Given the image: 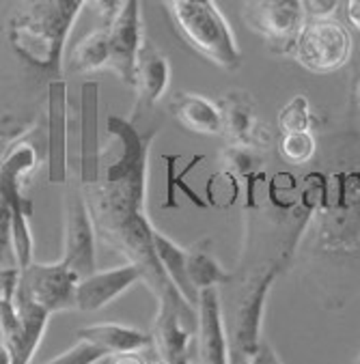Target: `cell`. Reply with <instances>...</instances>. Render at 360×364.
I'll return each instance as SVG.
<instances>
[{"mask_svg": "<svg viewBox=\"0 0 360 364\" xmlns=\"http://www.w3.org/2000/svg\"><path fill=\"white\" fill-rule=\"evenodd\" d=\"M106 132L115 140L110 160L93 186H83L95 231L125 261L145 269V284L160 294L173 280L156 257V227L147 215V162L156 132L140 134L132 121L117 114L106 119Z\"/></svg>", "mask_w": 360, "mask_h": 364, "instance_id": "1", "label": "cell"}, {"mask_svg": "<svg viewBox=\"0 0 360 364\" xmlns=\"http://www.w3.org/2000/svg\"><path fill=\"white\" fill-rule=\"evenodd\" d=\"M85 0H26V7L7 22L14 52L31 67L60 76L63 52Z\"/></svg>", "mask_w": 360, "mask_h": 364, "instance_id": "2", "label": "cell"}, {"mask_svg": "<svg viewBox=\"0 0 360 364\" xmlns=\"http://www.w3.org/2000/svg\"><path fill=\"white\" fill-rule=\"evenodd\" d=\"M166 16L181 39L216 67L235 71L242 50L216 0H162Z\"/></svg>", "mask_w": 360, "mask_h": 364, "instance_id": "3", "label": "cell"}, {"mask_svg": "<svg viewBox=\"0 0 360 364\" xmlns=\"http://www.w3.org/2000/svg\"><path fill=\"white\" fill-rule=\"evenodd\" d=\"M317 244L328 255L360 252V171H337L326 177L315 209Z\"/></svg>", "mask_w": 360, "mask_h": 364, "instance_id": "4", "label": "cell"}, {"mask_svg": "<svg viewBox=\"0 0 360 364\" xmlns=\"http://www.w3.org/2000/svg\"><path fill=\"white\" fill-rule=\"evenodd\" d=\"M39 166V149L37 144L24 136L14 140L7 151L0 158V198L11 209V227H14V246L20 269L33 263V203L26 198L24 188L33 173Z\"/></svg>", "mask_w": 360, "mask_h": 364, "instance_id": "5", "label": "cell"}, {"mask_svg": "<svg viewBox=\"0 0 360 364\" xmlns=\"http://www.w3.org/2000/svg\"><path fill=\"white\" fill-rule=\"evenodd\" d=\"M156 298L158 311L154 317L152 338L158 355L169 364H190V349L198 321L196 306L181 296L175 284L156 294Z\"/></svg>", "mask_w": 360, "mask_h": 364, "instance_id": "6", "label": "cell"}, {"mask_svg": "<svg viewBox=\"0 0 360 364\" xmlns=\"http://www.w3.org/2000/svg\"><path fill=\"white\" fill-rule=\"evenodd\" d=\"M244 22L276 54H294L309 22L305 0H244Z\"/></svg>", "mask_w": 360, "mask_h": 364, "instance_id": "7", "label": "cell"}, {"mask_svg": "<svg viewBox=\"0 0 360 364\" xmlns=\"http://www.w3.org/2000/svg\"><path fill=\"white\" fill-rule=\"evenodd\" d=\"M97 231L85 196V190L69 186L63 194V257L60 261L76 272L78 278H87L97 272Z\"/></svg>", "mask_w": 360, "mask_h": 364, "instance_id": "8", "label": "cell"}, {"mask_svg": "<svg viewBox=\"0 0 360 364\" xmlns=\"http://www.w3.org/2000/svg\"><path fill=\"white\" fill-rule=\"evenodd\" d=\"M78 282V274L71 272L60 259L54 263L33 261L20 269V282L14 300L35 304L50 315L74 311Z\"/></svg>", "mask_w": 360, "mask_h": 364, "instance_id": "9", "label": "cell"}, {"mask_svg": "<svg viewBox=\"0 0 360 364\" xmlns=\"http://www.w3.org/2000/svg\"><path fill=\"white\" fill-rule=\"evenodd\" d=\"M282 265L280 263H268L263 265L248 282L244 294L238 302V309L233 313V353L242 360H248L257 353L261 341V326L265 315V302L270 296V289L274 280L278 278Z\"/></svg>", "mask_w": 360, "mask_h": 364, "instance_id": "10", "label": "cell"}, {"mask_svg": "<svg viewBox=\"0 0 360 364\" xmlns=\"http://www.w3.org/2000/svg\"><path fill=\"white\" fill-rule=\"evenodd\" d=\"M351 54V35L337 20H309L302 28L294 58L315 74H332Z\"/></svg>", "mask_w": 360, "mask_h": 364, "instance_id": "11", "label": "cell"}, {"mask_svg": "<svg viewBox=\"0 0 360 364\" xmlns=\"http://www.w3.org/2000/svg\"><path fill=\"white\" fill-rule=\"evenodd\" d=\"M48 319L50 313L35 304L0 298V341L11 351L14 364H31L41 345Z\"/></svg>", "mask_w": 360, "mask_h": 364, "instance_id": "12", "label": "cell"}, {"mask_svg": "<svg viewBox=\"0 0 360 364\" xmlns=\"http://www.w3.org/2000/svg\"><path fill=\"white\" fill-rule=\"evenodd\" d=\"M110 33V69L129 87H136L138 58L142 52V20H140V0H125V5L112 26Z\"/></svg>", "mask_w": 360, "mask_h": 364, "instance_id": "13", "label": "cell"}, {"mask_svg": "<svg viewBox=\"0 0 360 364\" xmlns=\"http://www.w3.org/2000/svg\"><path fill=\"white\" fill-rule=\"evenodd\" d=\"M145 269L136 263L125 261L123 265L93 272L91 276L83 278L76 289V311L95 313L108 306L112 300L123 296L129 287L136 282H145Z\"/></svg>", "mask_w": 360, "mask_h": 364, "instance_id": "14", "label": "cell"}, {"mask_svg": "<svg viewBox=\"0 0 360 364\" xmlns=\"http://www.w3.org/2000/svg\"><path fill=\"white\" fill-rule=\"evenodd\" d=\"M196 315V345L201 364H229V341L218 289L198 291Z\"/></svg>", "mask_w": 360, "mask_h": 364, "instance_id": "15", "label": "cell"}, {"mask_svg": "<svg viewBox=\"0 0 360 364\" xmlns=\"http://www.w3.org/2000/svg\"><path fill=\"white\" fill-rule=\"evenodd\" d=\"M223 132L231 144H248V147H268L272 142L270 129L257 117V104L246 91H229L221 104Z\"/></svg>", "mask_w": 360, "mask_h": 364, "instance_id": "16", "label": "cell"}, {"mask_svg": "<svg viewBox=\"0 0 360 364\" xmlns=\"http://www.w3.org/2000/svg\"><path fill=\"white\" fill-rule=\"evenodd\" d=\"M48 179L67 183V85L50 82L48 91Z\"/></svg>", "mask_w": 360, "mask_h": 364, "instance_id": "17", "label": "cell"}, {"mask_svg": "<svg viewBox=\"0 0 360 364\" xmlns=\"http://www.w3.org/2000/svg\"><path fill=\"white\" fill-rule=\"evenodd\" d=\"M100 177V136H97V85L83 87V144H80V183L93 186Z\"/></svg>", "mask_w": 360, "mask_h": 364, "instance_id": "18", "label": "cell"}, {"mask_svg": "<svg viewBox=\"0 0 360 364\" xmlns=\"http://www.w3.org/2000/svg\"><path fill=\"white\" fill-rule=\"evenodd\" d=\"M173 112L177 121L194 134H203V136L223 134L221 106L198 93H177L173 100Z\"/></svg>", "mask_w": 360, "mask_h": 364, "instance_id": "19", "label": "cell"}, {"mask_svg": "<svg viewBox=\"0 0 360 364\" xmlns=\"http://www.w3.org/2000/svg\"><path fill=\"white\" fill-rule=\"evenodd\" d=\"M78 338H85L100 349H104L110 358L117 353H129V351H140L154 343L152 334L140 332L132 326L125 323H95L80 328L76 332Z\"/></svg>", "mask_w": 360, "mask_h": 364, "instance_id": "20", "label": "cell"}, {"mask_svg": "<svg viewBox=\"0 0 360 364\" xmlns=\"http://www.w3.org/2000/svg\"><path fill=\"white\" fill-rule=\"evenodd\" d=\"M171 82V63L169 58L154 50V48H142L138 58V74H136V91L140 95V104L154 106L158 104Z\"/></svg>", "mask_w": 360, "mask_h": 364, "instance_id": "21", "label": "cell"}, {"mask_svg": "<svg viewBox=\"0 0 360 364\" xmlns=\"http://www.w3.org/2000/svg\"><path fill=\"white\" fill-rule=\"evenodd\" d=\"M154 248H156V257H158L162 269L166 272V276L181 291V296L196 306L198 291L190 284V278H188V250L181 248L177 242H173L158 229H154Z\"/></svg>", "mask_w": 360, "mask_h": 364, "instance_id": "22", "label": "cell"}, {"mask_svg": "<svg viewBox=\"0 0 360 364\" xmlns=\"http://www.w3.org/2000/svg\"><path fill=\"white\" fill-rule=\"evenodd\" d=\"M223 171L231 173L233 177L246 181V205L255 207V186L263 179V158L257 147L248 144H229L221 156Z\"/></svg>", "mask_w": 360, "mask_h": 364, "instance_id": "23", "label": "cell"}, {"mask_svg": "<svg viewBox=\"0 0 360 364\" xmlns=\"http://www.w3.org/2000/svg\"><path fill=\"white\" fill-rule=\"evenodd\" d=\"M188 278L196 291L218 289L221 284L231 282V274L209 250V242H198L188 250Z\"/></svg>", "mask_w": 360, "mask_h": 364, "instance_id": "24", "label": "cell"}, {"mask_svg": "<svg viewBox=\"0 0 360 364\" xmlns=\"http://www.w3.org/2000/svg\"><path fill=\"white\" fill-rule=\"evenodd\" d=\"M112 52H110V33L108 28H95L85 39H80L71 52V69L78 74H91V71L110 69Z\"/></svg>", "mask_w": 360, "mask_h": 364, "instance_id": "25", "label": "cell"}, {"mask_svg": "<svg viewBox=\"0 0 360 364\" xmlns=\"http://www.w3.org/2000/svg\"><path fill=\"white\" fill-rule=\"evenodd\" d=\"M162 160L166 162V196H164L162 207H164V209H169V207H171V209H177V207H179V205H177V200H175L177 190H181V192H184V194H186V196H188L196 207H201V209H203V207H207L209 203H207V200H203V198H201V196H198V194H196V192L186 183V177H188V175L194 171V166H198L205 158H203V156H198V154H196V156H192V160L188 162V166H186L181 173H177V168H175V166H177V162L181 160V156H162Z\"/></svg>", "mask_w": 360, "mask_h": 364, "instance_id": "26", "label": "cell"}, {"mask_svg": "<svg viewBox=\"0 0 360 364\" xmlns=\"http://www.w3.org/2000/svg\"><path fill=\"white\" fill-rule=\"evenodd\" d=\"M315 151H317V142L311 132L282 134V138H280V156L292 166L309 164L313 160Z\"/></svg>", "mask_w": 360, "mask_h": 364, "instance_id": "27", "label": "cell"}, {"mask_svg": "<svg viewBox=\"0 0 360 364\" xmlns=\"http://www.w3.org/2000/svg\"><path fill=\"white\" fill-rule=\"evenodd\" d=\"M311 123H313L311 104L305 95H296L292 102H287L278 112V129L282 134L311 132Z\"/></svg>", "mask_w": 360, "mask_h": 364, "instance_id": "28", "label": "cell"}, {"mask_svg": "<svg viewBox=\"0 0 360 364\" xmlns=\"http://www.w3.org/2000/svg\"><path fill=\"white\" fill-rule=\"evenodd\" d=\"M106 358H110V355L104 349H100L97 345L89 343L85 338H78V343L74 347H69L67 351L58 353L56 358L39 362V364H97Z\"/></svg>", "mask_w": 360, "mask_h": 364, "instance_id": "29", "label": "cell"}, {"mask_svg": "<svg viewBox=\"0 0 360 364\" xmlns=\"http://www.w3.org/2000/svg\"><path fill=\"white\" fill-rule=\"evenodd\" d=\"M20 267L14 246V227H11V209L0 198V269Z\"/></svg>", "mask_w": 360, "mask_h": 364, "instance_id": "30", "label": "cell"}, {"mask_svg": "<svg viewBox=\"0 0 360 364\" xmlns=\"http://www.w3.org/2000/svg\"><path fill=\"white\" fill-rule=\"evenodd\" d=\"M125 0H85V7H91L102 20V28H110L121 14Z\"/></svg>", "mask_w": 360, "mask_h": 364, "instance_id": "31", "label": "cell"}, {"mask_svg": "<svg viewBox=\"0 0 360 364\" xmlns=\"http://www.w3.org/2000/svg\"><path fill=\"white\" fill-rule=\"evenodd\" d=\"M305 5L309 20H330L332 14L339 9L341 0H307Z\"/></svg>", "mask_w": 360, "mask_h": 364, "instance_id": "32", "label": "cell"}, {"mask_svg": "<svg viewBox=\"0 0 360 364\" xmlns=\"http://www.w3.org/2000/svg\"><path fill=\"white\" fill-rule=\"evenodd\" d=\"M238 364H282V360L276 355V351L263 341L261 345H259V349H257V353L253 355V358H248V360H242V362H238Z\"/></svg>", "mask_w": 360, "mask_h": 364, "instance_id": "33", "label": "cell"}, {"mask_svg": "<svg viewBox=\"0 0 360 364\" xmlns=\"http://www.w3.org/2000/svg\"><path fill=\"white\" fill-rule=\"evenodd\" d=\"M343 14L347 24L360 31V0H343Z\"/></svg>", "mask_w": 360, "mask_h": 364, "instance_id": "34", "label": "cell"}, {"mask_svg": "<svg viewBox=\"0 0 360 364\" xmlns=\"http://www.w3.org/2000/svg\"><path fill=\"white\" fill-rule=\"evenodd\" d=\"M110 364H145V360L138 355V351H129V353H117V355H112Z\"/></svg>", "mask_w": 360, "mask_h": 364, "instance_id": "35", "label": "cell"}, {"mask_svg": "<svg viewBox=\"0 0 360 364\" xmlns=\"http://www.w3.org/2000/svg\"><path fill=\"white\" fill-rule=\"evenodd\" d=\"M0 364H14L11 360V351L7 349V345L0 341Z\"/></svg>", "mask_w": 360, "mask_h": 364, "instance_id": "36", "label": "cell"}, {"mask_svg": "<svg viewBox=\"0 0 360 364\" xmlns=\"http://www.w3.org/2000/svg\"><path fill=\"white\" fill-rule=\"evenodd\" d=\"M356 102H358V106H360V78H358V82H356Z\"/></svg>", "mask_w": 360, "mask_h": 364, "instance_id": "37", "label": "cell"}, {"mask_svg": "<svg viewBox=\"0 0 360 364\" xmlns=\"http://www.w3.org/2000/svg\"><path fill=\"white\" fill-rule=\"evenodd\" d=\"M149 364H169V362H164L162 358H158V360H154V362H149Z\"/></svg>", "mask_w": 360, "mask_h": 364, "instance_id": "38", "label": "cell"}]
</instances>
